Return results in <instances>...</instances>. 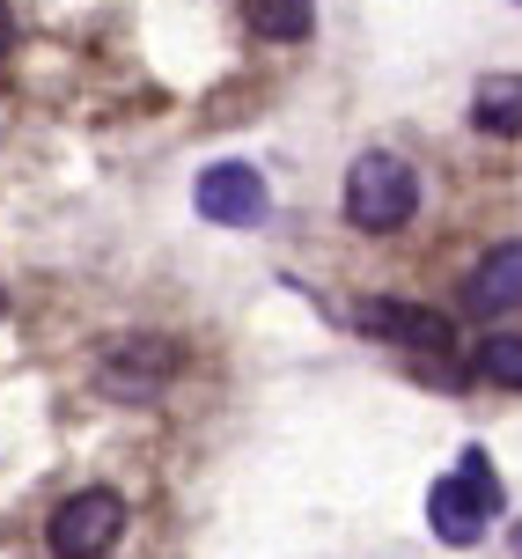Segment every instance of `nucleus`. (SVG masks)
I'll list each match as a JSON object with an SVG mask.
<instances>
[{
	"instance_id": "nucleus-1",
	"label": "nucleus",
	"mask_w": 522,
	"mask_h": 559,
	"mask_svg": "<svg viewBox=\"0 0 522 559\" xmlns=\"http://www.w3.org/2000/svg\"><path fill=\"white\" fill-rule=\"evenodd\" d=\"M419 214V177L405 155H390V147H368L354 155L346 169V222L368 228V236H390V228H405Z\"/></svg>"
},
{
	"instance_id": "nucleus-2",
	"label": "nucleus",
	"mask_w": 522,
	"mask_h": 559,
	"mask_svg": "<svg viewBox=\"0 0 522 559\" xmlns=\"http://www.w3.org/2000/svg\"><path fill=\"white\" fill-rule=\"evenodd\" d=\"M500 508V478L486 464V449H464V464L449 478H435V493H427V523H435L441 545H478L486 531V515Z\"/></svg>"
},
{
	"instance_id": "nucleus-13",
	"label": "nucleus",
	"mask_w": 522,
	"mask_h": 559,
	"mask_svg": "<svg viewBox=\"0 0 522 559\" xmlns=\"http://www.w3.org/2000/svg\"><path fill=\"white\" fill-rule=\"evenodd\" d=\"M0 317H8V309H0Z\"/></svg>"
},
{
	"instance_id": "nucleus-7",
	"label": "nucleus",
	"mask_w": 522,
	"mask_h": 559,
	"mask_svg": "<svg viewBox=\"0 0 522 559\" xmlns=\"http://www.w3.org/2000/svg\"><path fill=\"white\" fill-rule=\"evenodd\" d=\"M515 302H522V243H500L464 280V309L471 317H500V309H515Z\"/></svg>"
},
{
	"instance_id": "nucleus-10",
	"label": "nucleus",
	"mask_w": 522,
	"mask_h": 559,
	"mask_svg": "<svg viewBox=\"0 0 522 559\" xmlns=\"http://www.w3.org/2000/svg\"><path fill=\"white\" fill-rule=\"evenodd\" d=\"M478 376H486V383H508V391H522V338L494 332L486 346H478Z\"/></svg>"
},
{
	"instance_id": "nucleus-5",
	"label": "nucleus",
	"mask_w": 522,
	"mask_h": 559,
	"mask_svg": "<svg viewBox=\"0 0 522 559\" xmlns=\"http://www.w3.org/2000/svg\"><path fill=\"white\" fill-rule=\"evenodd\" d=\"M354 324H360L368 338L413 346V354H449V324H441L435 309H419V302H390V295H376V302L354 309Z\"/></svg>"
},
{
	"instance_id": "nucleus-12",
	"label": "nucleus",
	"mask_w": 522,
	"mask_h": 559,
	"mask_svg": "<svg viewBox=\"0 0 522 559\" xmlns=\"http://www.w3.org/2000/svg\"><path fill=\"white\" fill-rule=\"evenodd\" d=\"M508 552H515V559H522V523H515V531H508Z\"/></svg>"
},
{
	"instance_id": "nucleus-11",
	"label": "nucleus",
	"mask_w": 522,
	"mask_h": 559,
	"mask_svg": "<svg viewBox=\"0 0 522 559\" xmlns=\"http://www.w3.org/2000/svg\"><path fill=\"white\" fill-rule=\"evenodd\" d=\"M15 52V15H8V0H0V59Z\"/></svg>"
},
{
	"instance_id": "nucleus-4",
	"label": "nucleus",
	"mask_w": 522,
	"mask_h": 559,
	"mask_svg": "<svg viewBox=\"0 0 522 559\" xmlns=\"http://www.w3.org/2000/svg\"><path fill=\"white\" fill-rule=\"evenodd\" d=\"M192 199H199V214H206L214 228H258L265 214H273V185H265L250 163H214V169H199Z\"/></svg>"
},
{
	"instance_id": "nucleus-8",
	"label": "nucleus",
	"mask_w": 522,
	"mask_h": 559,
	"mask_svg": "<svg viewBox=\"0 0 522 559\" xmlns=\"http://www.w3.org/2000/svg\"><path fill=\"white\" fill-rule=\"evenodd\" d=\"M471 126L494 140H515L522 133V74H494V82H478L471 96Z\"/></svg>"
},
{
	"instance_id": "nucleus-6",
	"label": "nucleus",
	"mask_w": 522,
	"mask_h": 559,
	"mask_svg": "<svg viewBox=\"0 0 522 559\" xmlns=\"http://www.w3.org/2000/svg\"><path fill=\"white\" fill-rule=\"evenodd\" d=\"M169 376H177V346H163V338H126V346L104 354V391L110 397H155Z\"/></svg>"
},
{
	"instance_id": "nucleus-9",
	"label": "nucleus",
	"mask_w": 522,
	"mask_h": 559,
	"mask_svg": "<svg viewBox=\"0 0 522 559\" xmlns=\"http://www.w3.org/2000/svg\"><path fill=\"white\" fill-rule=\"evenodd\" d=\"M244 8H250V29L273 37V45H295L317 23V0H244Z\"/></svg>"
},
{
	"instance_id": "nucleus-3",
	"label": "nucleus",
	"mask_w": 522,
	"mask_h": 559,
	"mask_svg": "<svg viewBox=\"0 0 522 559\" xmlns=\"http://www.w3.org/2000/svg\"><path fill=\"white\" fill-rule=\"evenodd\" d=\"M126 531V501L110 493V486H88V493H67L52 508V523H45V545L52 559H104Z\"/></svg>"
}]
</instances>
